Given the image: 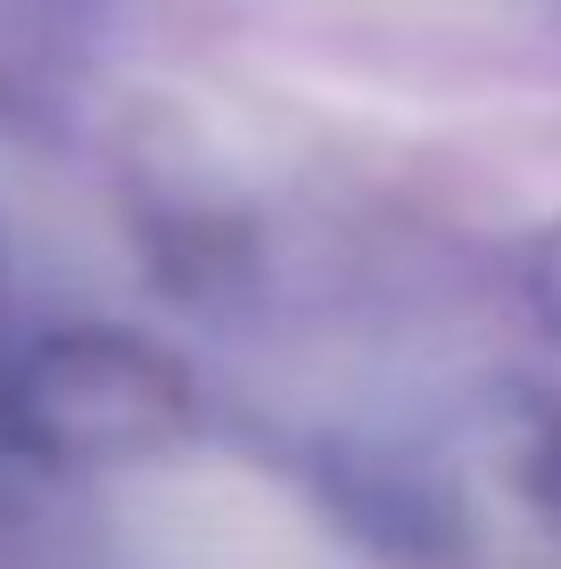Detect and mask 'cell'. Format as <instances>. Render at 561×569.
<instances>
[{
  "mask_svg": "<svg viewBox=\"0 0 561 569\" xmlns=\"http://www.w3.org/2000/svg\"><path fill=\"white\" fill-rule=\"evenodd\" d=\"M182 421V371L116 330H74L17 380V438L42 455H132Z\"/></svg>",
  "mask_w": 561,
  "mask_h": 569,
  "instance_id": "obj_1",
  "label": "cell"
},
{
  "mask_svg": "<svg viewBox=\"0 0 561 569\" xmlns=\"http://www.w3.org/2000/svg\"><path fill=\"white\" fill-rule=\"evenodd\" d=\"M537 298H545V306H553V322H561V248L545 257V272H537Z\"/></svg>",
  "mask_w": 561,
  "mask_h": 569,
  "instance_id": "obj_2",
  "label": "cell"
}]
</instances>
